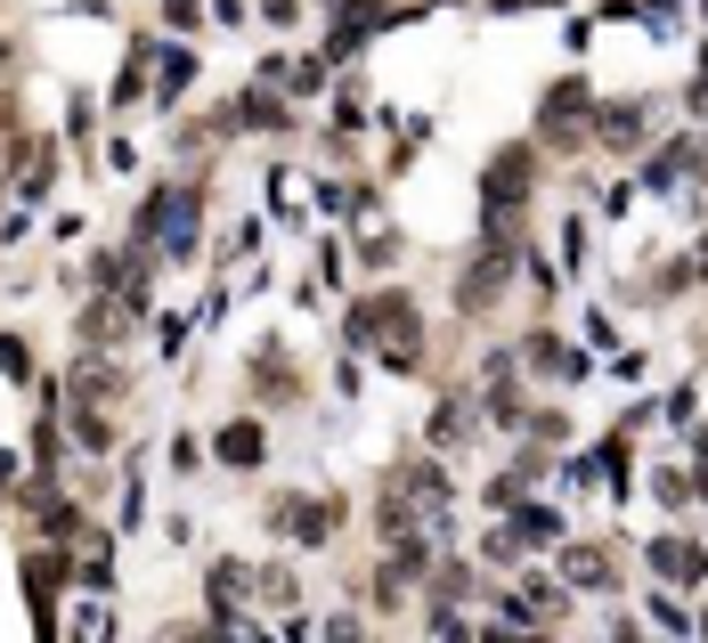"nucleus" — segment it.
<instances>
[{
	"label": "nucleus",
	"mask_w": 708,
	"mask_h": 643,
	"mask_svg": "<svg viewBox=\"0 0 708 643\" xmlns=\"http://www.w3.org/2000/svg\"><path fill=\"white\" fill-rule=\"evenodd\" d=\"M643 131H652V122H643V98H611V107H602V139H611V148H635Z\"/></svg>",
	"instance_id": "1"
},
{
	"label": "nucleus",
	"mask_w": 708,
	"mask_h": 643,
	"mask_svg": "<svg viewBox=\"0 0 708 643\" xmlns=\"http://www.w3.org/2000/svg\"><path fill=\"white\" fill-rule=\"evenodd\" d=\"M220 456H228V465H261V424H228L220 432Z\"/></svg>",
	"instance_id": "2"
}]
</instances>
